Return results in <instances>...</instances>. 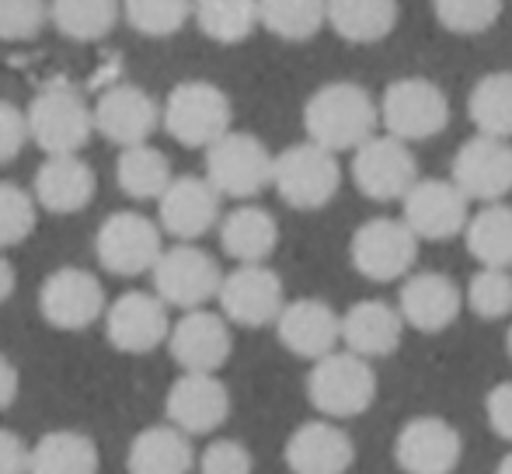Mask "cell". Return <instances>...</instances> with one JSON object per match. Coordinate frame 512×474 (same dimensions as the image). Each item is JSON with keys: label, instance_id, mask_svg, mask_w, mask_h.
Returning <instances> with one entry per match:
<instances>
[{"label": "cell", "instance_id": "1", "mask_svg": "<svg viewBox=\"0 0 512 474\" xmlns=\"http://www.w3.org/2000/svg\"><path fill=\"white\" fill-rule=\"evenodd\" d=\"M380 126V109L373 105L370 91L352 81H335L317 88L304 105L307 140L328 150H356Z\"/></svg>", "mask_w": 512, "mask_h": 474}, {"label": "cell", "instance_id": "2", "mask_svg": "<svg viewBox=\"0 0 512 474\" xmlns=\"http://www.w3.org/2000/svg\"><path fill=\"white\" fill-rule=\"evenodd\" d=\"M307 398L328 419H356L377 401V373L370 359L352 353H335L314 359V370L307 377Z\"/></svg>", "mask_w": 512, "mask_h": 474}, {"label": "cell", "instance_id": "3", "mask_svg": "<svg viewBox=\"0 0 512 474\" xmlns=\"http://www.w3.org/2000/svg\"><path fill=\"white\" fill-rule=\"evenodd\" d=\"M230 122H234V105L209 81H182L164 98L161 126L182 147L206 150L223 133H230Z\"/></svg>", "mask_w": 512, "mask_h": 474}, {"label": "cell", "instance_id": "4", "mask_svg": "<svg viewBox=\"0 0 512 474\" xmlns=\"http://www.w3.org/2000/svg\"><path fill=\"white\" fill-rule=\"evenodd\" d=\"M272 185H276L279 199L293 210H324L342 185V168H338L335 150L321 147L314 140L293 143L276 157Z\"/></svg>", "mask_w": 512, "mask_h": 474}, {"label": "cell", "instance_id": "5", "mask_svg": "<svg viewBox=\"0 0 512 474\" xmlns=\"http://www.w3.org/2000/svg\"><path fill=\"white\" fill-rule=\"evenodd\" d=\"M91 133H95V109H88L70 84H49L28 105V136L46 154H77L88 147Z\"/></svg>", "mask_w": 512, "mask_h": 474}, {"label": "cell", "instance_id": "6", "mask_svg": "<svg viewBox=\"0 0 512 474\" xmlns=\"http://www.w3.org/2000/svg\"><path fill=\"white\" fill-rule=\"evenodd\" d=\"M276 157L255 133H223L206 147V178L223 199H251L272 185Z\"/></svg>", "mask_w": 512, "mask_h": 474}, {"label": "cell", "instance_id": "7", "mask_svg": "<svg viewBox=\"0 0 512 474\" xmlns=\"http://www.w3.org/2000/svg\"><path fill=\"white\" fill-rule=\"evenodd\" d=\"M418 241L422 237L411 231L405 217H373L356 227L349 258L359 276H366L370 283H394L411 272L418 258Z\"/></svg>", "mask_w": 512, "mask_h": 474}, {"label": "cell", "instance_id": "8", "mask_svg": "<svg viewBox=\"0 0 512 474\" xmlns=\"http://www.w3.org/2000/svg\"><path fill=\"white\" fill-rule=\"evenodd\" d=\"M418 161L408 150V140L394 133L370 136L363 147L352 150V182L373 203H394L405 199L418 182Z\"/></svg>", "mask_w": 512, "mask_h": 474}, {"label": "cell", "instance_id": "9", "mask_svg": "<svg viewBox=\"0 0 512 474\" xmlns=\"http://www.w3.org/2000/svg\"><path fill=\"white\" fill-rule=\"evenodd\" d=\"M380 122L387 133L408 143L432 140L450 122V102L439 84L425 81V77H401V81L387 84L384 98H380Z\"/></svg>", "mask_w": 512, "mask_h": 474}, {"label": "cell", "instance_id": "10", "mask_svg": "<svg viewBox=\"0 0 512 474\" xmlns=\"http://www.w3.org/2000/svg\"><path fill=\"white\" fill-rule=\"evenodd\" d=\"M223 272L209 251L196 248L192 241H182L175 248L161 251L154 265V290L161 300L178 311H196L206 300L220 293Z\"/></svg>", "mask_w": 512, "mask_h": 474}, {"label": "cell", "instance_id": "11", "mask_svg": "<svg viewBox=\"0 0 512 474\" xmlns=\"http://www.w3.org/2000/svg\"><path fill=\"white\" fill-rule=\"evenodd\" d=\"M161 231L150 217L136 210H119L98 227L95 255L112 276H143L154 272L161 258Z\"/></svg>", "mask_w": 512, "mask_h": 474}, {"label": "cell", "instance_id": "12", "mask_svg": "<svg viewBox=\"0 0 512 474\" xmlns=\"http://www.w3.org/2000/svg\"><path fill=\"white\" fill-rule=\"evenodd\" d=\"M220 311L227 314L230 325L241 328H265L276 325L283 314V279L262 262H241L230 276L220 283Z\"/></svg>", "mask_w": 512, "mask_h": 474}, {"label": "cell", "instance_id": "13", "mask_svg": "<svg viewBox=\"0 0 512 474\" xmlns=\"http://www.w3.org/2000/svg\"><path fill=\"white\" fill-rule=\"evenodd\" d=\"M39 311L60 332H84L105 314L102 279L88 269H56L39 286Z\"/></svg>", "mask_w": 512, "mask_h": 474}, {"label": "cell", "instance_id": "14", "mask_svg": "<svg viewBox=\"0 0 512 474\" xmlns=\"http://www.w3.org/2000/svg\"><path fill=\"white\" fill-rule=\"evenodd\" d=\"M450 178L478 203H499L512 192V147L506 136L478 133L460 143Z\"/></svg>", "mask_w": 512, "mask_h": 474}, {"label": "cell", "instance_id": "15", "mask_svg": "<svg viewBox=\"0 0 512 474\" xmlns=\"http://www.w3.org/2000/svg\"><path fill=\"white\" fill-rule=\"evenodd\" d=\"M405 220L422 241H450V237L464 234L471 210H467V192L457 182L446 178H418L408 189Z\"/></svg>", "mask_w": 512, "mask_h": 474}, {"label": "cell", "instance_id": "16", "mask_svg": "<svg viewBox=\"0 0 512 474\" xmlns=\"http://www.w3.org/2000/svg\"><path fill=\"white\" fill-rule=\"evenodd\" d=\"M105 332H108V342H112L119 353H129V356L154 353L171 335L168 304L161 300V293H140V290L122 293L105 311Z\"/></svg>", "mask_w": 512, "mask_h": 474}, {"label": "cell", "instance_id": "17", "mask_svg": "<svg viewBox=\"0 0 512 474\" xmlns=\"http://www.w3.org/2000/svg\"><path fill=\"white\" fill-rule=\"evenodd\" d=\"M460 433L439 415H418L401 426L394 461L408 474H450L460 464Z\"/></svg>", "mask_w": 512, "mask_h": 474}, {"label": "cell", "instance_id": "18", "mask_svg": "<svg viewBox=\"0 0 512 474\" xmlns=\"http://www.w3.org/2000/svg\"><path fill=\"white\" fill-rule=\"evenodd\" d=\"M168 349L182 370L196 373H216L230 359L234 349V335H230L227 314L213 311H185V318H178V325L168 335Z\"/></svg>", "mask_w": 512, "mask_h": 474}, {"label": "cell", "instance_id": "19", "mask_svg": "<svg viewBox=\"0 0 512 474\" xmlns=\"http://www.w3.org/2000/svg\"><path fill=\"white\" fill-rule=\"evenodd\" d=\"M220 189L209 178L199 175H178L157 199L161 210L164 234L178 237V241H196V237L209 234L220 220Z\"/></svg>", "mask_w": 512, "mask_h": 474}, {"label": "cell", "instance_id": "20", "mask_svg": "<svg viewBox=\"0 0 512 474\" xmlns=\"http://www.w3.org/2000/svg\"><path fill=\"white\" fill-rule=\"evenodd\" d=\"M164 109L136 84H115L95 105V129L115 147L147 143L157 133Z\"/></svg>", "mask_w": 512, "mask_h": 474}, {"label": "cell", "instance_id": "21", "mask_svg": "<svg viewBox=\"0 0 512 474\" xmlns=\"http://www.w3.org/2000/svg\"><path fill=\"white\" fill-rule=\"evenodd\" d=\"M168 422L182 426L192 436L220 429L230 415V391L216 373L185 370L168 391Z\"/></svg>", "mask_w": 512, "mask_h": 474}, {"label": "cell", "instance_id": "22", "mask_svg": "<svg viewBox=\"0 0 512 474\" xmlns=\"http://www.w3.org/2000/svg\"><path fill=\"white\" fill-rule=\"evenodd\" d=\"M98 178L95 168L81 154H46L35 171V199L49 213H81L95 199Z\"/></svg>", "mask_w": 512, "mask_h": 474}, {"label": "cell", "instance_id": "23", "mask_svg": "<svg viewBox=\"0 0 512 474\" xmlns=\"http://www.w3.org/2000/svg\"><path fill=\"white\" fill-rule=\"evenodd\" d=\"M279 342L290 349L293 356L304 359H321L342 342V318L335 314V307L324 300L304 297L283 307V314L276 318Z\"/></svg>", "mask_w": 512, "mask_h": 474}, {"label": "cell", "instance_id": "24", "mask_svg": "<svg viewBox=\"0 0 512 474\" xmlns=\"http://www.w3.org/2000/svg\"><path fill=\"white\" fill-rule=\"evenodd\" d=\"M460 304L464 300H460L457 283L450 276H443V272H415V276L405 279L398 297L405 325L425 335L446 332L457 321Z\"/></svg>", "mask_w": 512, "mask_h": 474}, {"label": "cell", "instance_id": "25", "mask_svg": "<svg viewBox=\"0 0 512 474\" xmlns=\"http://www.w3.org/2000/svg\"><path fill=\"white\" fill-rule=\"evenodd\" d=\"M286 468L297 474H342L356 461L349 433L335 422H304L286 440Z\"/></svg>", "mask_w": 512, "mask_h": 474}, {"label": "cell", "instance_id": "26", "mask_svg": "<svg viewBox=\"0 0 512 474\" xmlns=\"http://www.w3.org/2000/svg\"><path fill=\"white\" fill-rule=\"evenodd\" d=\"M401 332H405L401 307H391L387 300H359L342 314L345 349L366 359L391 356L401 346Z\"/></svg>", "mask_w": 512, "mask_h": 474}, {"label": "cell", "instance_id": "27", "mask_svg": "<svg viewBox=\"0 0 512 474\" xmlns=\"http://www.w3.org/2000/svg\"><path fill=\"white\" fill-rule=\"evenodd\" d=\"M126 468L133 474H185L196 468V450H192V433L182 426H147L133 436L126 454Z\"/></svg>", "mask_w": 512, "mask_h": 474}, {"label": "cell", "instance_id": "28", "mask_svg": "<svg viewBox=\"0 0 512 474\" xmlns=\"http://www.w3.org/2000/svg\"><path fill=\"white\" fill-rule=\"evenodd\" d=\"M220 244L234 262H265L279 244V224L262 206H237L220 220Z\"/></svg>", "mask_w": 512, "mask_h": 474}, {"label": "cell", "instance_id": "29", "mask_svg": "<svg viewBox=\"0 0 512 474\" xmlns=\"http://www.w3.org/2000/svg\"><path fill=\"white\" fill-rule=\"evenodd\" d=\"M398 14V0H328V25L356 46L387 39L398 25Z\"/></svg>", "mask_w": 512, "mask_h": 474}, {"label": "cell", "instance_id": "30", "mask_svg": "<svg viewBox=\"0 0 512 474\" xmlns=\"http://www.w3.org/2000/svg\"><path fill=\"white\" fill-rule=\"evenodd\" d=\"M32 474H95L98 447L88 433L77 429H53L32 443Z\"/></svg>", "mask_w": 512, "mask_h": 474}, {"label": "cell", "instance_id": "31", "mask_svg": "<svg viewBox=\"0 0 512 474\" xmlns=\"http://www.w3.org/2000/svg\"><path fill=\"white\" fill-rule=\"evenodd\" d=\"M115 178H119V189L126 192L136 203H150V199H161L164 189L171 185V161L150 143H133V147H122L119 164H115Z\"/></svg>", "mask_w": 512, "mask_h": 474}, {"label": "cell", "instance_id": "32", "mask_svg": "<svg viewBox=\"0 0 512 474\" xmlns=\"http://www.w3.org/2000/svg\"><path fill=\"white\" fill-rule=\"evenodd\" d=\"M467 251L478 258L481 265H499L512 269V206L488 203L481 213H474L464 227Z\"/></svg>", "mask_w": 512, "mask_h": 474}, {"label": "cell", "instance_id": "33", "mask_svg": "<svg viewBox=\"0 0 512 474\" xmlns=\"http://www.w3.org/2000/svg\"><path fill=\"white\" fill-rule=\"evenodd\" d=\"M119 0H49V21L74 42H98L119 21Z\"/></svg>", "mask_w": 512, "mask_h": 474}, {"label": "cell", "instance_id": "34", "mask_svg": "<svg viewBox=\"0 0 512 474\" xmlns=\"http://www.w3.org/2000/svg\"><path fill=\"white\" fill-rule=\"evenodd\" d=\"M192 18H196L199 32L220 46H237L262 25L258 0H196Z\"/></svg>", "mask_w": 512, "mask_h": 474}, {"label": "cell", "instance_id": "35", "mask_svg": "<svg viewBox=\"0 0 512 474\" xmlns=\"http://www.w3.org/2000/svg\"><path fill=\"white\" fill-rule=\"evenodd\" d=\"M467 116L478 126V133L512 140V70H495L474 84L467 98Z\"/></svg>", "mask_w": 512, "mask_h": 474}, {"label": "cell", "instance_id": "36", "mask_svg": "<svg viewBox=\"0 0 512 474\" xmlns=\"http://www.w3.org/2000/svg\"><path fill=\"white\" fill-rule=\"evenodd\" d=\"M262 28L286 42H307L328 21V0H258Z\"/></svg>", "mask_w": 512, "mask_h": 474}, {"label": "cell", "instance_id": "37", "mask_svg": "<svg viewBox=\"0 0 512 474\" xmlns=\"http://www.w3.org/2000/svg\"><path fill=\"white\" fill-rule=\"evenodd\" d=\"M129 28L147 39H168L182 32L185 21L196 14V0H122Z\"/></svg>", "mask_w": 512, "mask_h": 474}, {"label": "cell", "instance_id": "38", "mask_svg": "<svg viewBox=\"0 0 512 474\" xmlns=\"http://www.w3.org/2000/svg\"><path fill=\"white\" fill-rule=\"evenodd\" d=\"M467 307L481 321H502L512 314V269L481 265L467 283Z\"/></svg>", "mask_w": 512, "mask_h": 474}, {"label": "cell", "instance_id": "39", "mask_svg": "<svg viewBox=\"0 0 512 474\" xmlns=\"http://www.w3.org/2000/svg\"><path fill=\"white\" fill-rule=\"evenodd\" d=\"M39 199L28 196L21 185L0 182V248H14V244L28 241L39 224V213H35Z\"/></svg>", "mask_w": 512, "mask_h": 474}, {"label": "cell", "instance_id": "40", "mask_svg": "<svg viewBox=\"0 0 512 474\" xmlns=\"http://www.w3.org/2000/svg\"><path fill=\"white\" fill-rule=\"evenodd\" d=\"M439 25L453 35H481L499 21L502 0H432Z\"/></svg>", "mask_w": 512, "mask_h": 474}, {"label": "cell", "instance_id": "41", "mask_svg": "<svg viewBox=\"0 0 512 474\" xmlns=\"http://www.w3.org/2000/svg\"><path fill=\"white\" fill-rule=\"evenodd\" d=\"M49 4L46 0H0V39L25 42L46 28Z\"/></svg>", "mask_w": 512, "mask_h": 474}, {"label": "cell", "instance_id": "42", "mask_svg": "<svg viewBox=\"0 0 512 474\" xmlns=\"http://www.w3.org/2000/svg\"><path fill=\"white\" fill-rule=\"evenodd\" d=\"M199 468H203L206 474H248L251 471V450L237 440H216L203 450Z\"/></svg>", "mask_w": 512, "mask_h": 474}, {"label": "cell", "instance_id": "43", "mask_svg": "<svg viewBox=\"0 0 512 474\" xmlns=\"http://www.w3.org/2000/svg\"><path fill=\"white\" fill-rule=\"evenodd\" d=\"M25 140H32L28 136V112H21L18 105L0 98V164L14 161L21 154V147H25Z\"/></svg>", "mask_w": 512, "mask_h": 474}, {"label": "cell", "instance_id": "44", "mask_svg": "<svg viewBox=\"0 0 512 474\" xmlns=\"http://www.w3.org/2000/svg\"><path fill=\"white\" fill-rule=\"evenodd\" d=\"M485 415H488V426L495 429V436L512 440V380H502V384H495L488 391Z\"/></svg>", "mask_w": 512, "mask_h": 474}, {"label": "cell", "instance_id": "45", "mask_svg": "<svg viewBox=\"0 0 512 474\" xmlns=\"http://www.w3.org/2000/svg\"><path fill=\"white\" fill-rule=\"evenodd\" d=\"M32 464V447L11 429H0V474H21Z\"/></svg>", "mask_w": 512, "mask_h": 474}, {"label": "cell", "instance_id": "46", "mask_svg": "<svg viewBox=\"0 0 512 474\" xmlns=\"http://www.w3.org/2000/svg\"><path fill=\"white\" fill-rule=\"evenodd\" d=\"M14 398H18V370H14L11 359L0 353V412L11 408Z\"/></svg>", "mask_w": 512, "mask_h": 474}, {"label": "cell", "instance_id": "47", "mask_svg": "<svg viewBox=\"0 0 512 474\" xmlns=\"http://www.w3.org/2000/svg\"><path fill=\"white\" fill-rule=\"evenodd\" d=\"M11 293H14V265L0 255V304H4Z\"/></svg>", "mask_w": 512, "mask_h": 474}, {"label": "cell", "instance_id": "48", "mask_svg": "<svg viewBox=\"0 0 512 474\" xmlns=\"http://www.w3.org/2000/svg\"><path fill=\"white\" fill-rule=\"evenodd\" d=\"M499 474H512V454L502 457V464H499Z\"/></svg>", "mask_w": 512, "mask_h": 474}, {"label": "cell", "instance_id": "49", "mask_svg": "<svg viewBox=\"0 0 512 474\" xmlns=\"http://www.w3.org/2000/svg\"><path fill=\"white\" fill-rule=\"evenodd\" d=\"M506 349H509V356H512V325H509V335H506Z\"/></svg>", "mask_w": 512, "mask_h": 474}]
</instances>
